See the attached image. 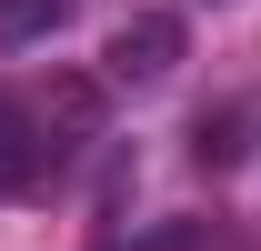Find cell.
<instances>
[{
	"label": "cell",
	"mask_w": 261,
	"mask_h": 251,
	"mask_svg": "<svg viewBox=\"0 0 261 251\" xmlns=\"http://www.w3.org/2000/svg\"><path fill=\"white\" fill-rule=\"evenodd\" d=\"M171 61H181V10H130L121 31H111V51H100V70L111 81H171Z\"/></svg>",
	"instance_id": "obj_1"
},
{
	"label": "cell",
	"mask_w": 261,
	"mask_h": 251,
	"mask_svg": "<svg viewBox=\"0 0 261 251\" xmlns=\"http://www.w3.org/2000/svg\"><path fill=\"white\" fill-rule=\"evenodd\" d=\"M40 161H50V141H40V121H31V111H20L10 91H0V191H20V181L40 171Z\"/></svg>",
	"instance_id": "obj_2"
},
{
	"label": "cell",
	"mask_w": 261,
	"mask_h": 251,
	"mask_svg": "<svg viewBox=\"0 0 261 251\" xmlns=\"http://www.w3.org/2000/svg\"><path fill=\"white\" fill-rule=\"evenodd\" d=\"M70 20V0H0V51H20V40H50Z\"/></svg>",
	"instance_id": "obj_3"
},
{
	"label": "cell",
	"mask_w": 261,
	"mask_h": 251,
	"mask_svg": "<svg viewBox=\"0 0 261 251\" xmlns=\"http://www.w3.org/2000/svg\"><path fill=\"white\" fill-rule=\"evenodd\" d=\"M191 151L201 161H231V151H241V111H201V121H191Z\"/></svg>",
	"instance_id": "obj_4"
}]
</instances>
